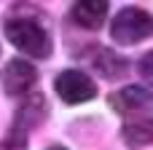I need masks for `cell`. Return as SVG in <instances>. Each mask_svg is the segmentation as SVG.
Masks as SVG:
<instances>
[{"instance_id": "7", "label": "cell", "mask_w": 153, "mask_h": 150, "mask_svg": "<svg viewBox=\"0 0 153 150\" xmlns=\"http://www.w3.org/2000/svg\"><path fill=\"white\" fill-rule=\"evenodd\" d=\"M108 0H78L70 11L73 21L83 30H100L108 19Z\"/></svg>"}, {"instance_id": "3", "label": "cell", "mask_w": 153, "mask_h": 150, "mask_svg": "<svg viewBox=\"0 0 153 150\" xmlns=\"http://www.w3.org/2000/svg\"><path fill=\"white\" fill-rule=\"evenodd\" d=\"M54 91L67 105H81V102H89V99L97 97L94 81L86 72H81V70H65V72H59L56 81H54Z\"/></svg>"}, {"instance_id": "6", "label": "cell", "mask_w": 153, "mask_h": 150, "mask_svg": "<svg viewBox=\"0 0 153 150\" xmlns=\"http://www.w3.org/2000/svg\"><path fill=\"white\" fill-rule=\"evenodd\" d=\"M46 102H43V97L40 94H30V97H24V105L16 110V121H13V134H22V137H27V132L30 129H35L43 118H46Z\"/></svg>"}, {"instance_id": "2", "label": "cell", "mask_w": 153, "mask_h": 150, "mask_svg": "<svg viewBox=\"0 0 153 150\" xmlns=\"http://www.w3.org/2000/svg\"><path fill=\"white\" fill-rule=\"evenodd\" d=\"M151 35H153V16L145 8L126 5L110 21V38L118 46H134V43L145 40Z\"/></svg>"}, {"instance_id": "8", "label": "cell", "mask_w": 153, "mask_h": 150, "mask_svg": "<svg viewBox=\"0 0 153 150\" xmlns=\"http://www.w3.org/2000/svg\"><path fill=\"white\" fill-rule=\"evenodd\" d=\"M121 137L129 148H145L153 142V121L148 115H132L121 126Z\"/></svg>"}, {"instance_id": "1", "label": "cell", "mask_w": 153, "mask_h": 150, "mask_svg": "<svg viewBox=\"0 0 153 150\" xmlns=\"http://www.w3.org/2000/svg\"><path fill=\"white\" fill-rule=\"evenodd\" d=\"M5 38L24 56L46 59L51 54V38H48V32L38 21H32V19H24V16L22 19H8L5 21Z\"/></svg>"}, {"instance_id": "5", "label": "cell", "mask_w": 153, "mask_h": 150, "mask_svg": "<svg viewBox=\"0 0 153 150\" xmlns=\"http://www.w3.org/2000/svg\"><path fill=\"white\" fill-rule=\"evenodd\" d=\"M153 105V94L143 86H124L110 94V107L121 115H140Z\"/></svg>"}, {"instance_id": "10", "label": "cell", "mask_w": 153, "mask_h": 150, "mask_svg": "<svg viewBox=\"0 0 153 150\" xmlns=\"http://www.w3.org/2000/svg\"><path fill=\"white\" fill-rule=\"evenodd\" d=\"M140 75H143L148 83H153V51H148V54L140 59Z\"/></svg>"}, {"instance_id": "11", "label": "cell", "mask_w": 153, "mask_h": 150, "mask_svg": "<svg viewBox=\"0 0 153 150\" xmlns=\"http://www.w3.org/2000/svg\"><path fill=\"white\" fill-rule=\"evenodd\" d=\"M48 150H65V148H59V145H54V148H48Z\"/></svg>"}, {"instance_id": "9", "label": "cell", "mask_w": 153, "mask_h": 150, "mask_svg": "<svg viewBox=\"0 0 153 150\" xmlns=\"http://www.w3.org/2000/svg\"><path fill=\"white\" fill-rule=\"evenodd\" d=\"M97 70H100L105 78H121V75H124V70H126V62H124L121 56H116L113 51H105V48H100Z\"/></svg>"}, {"instance_id": "4", "label": "cell", "mask_w": 153, "mask_h": 150, "mask_svg": "<svg viewBox=\"0 0 153 150\" xmlns=\"http://www.w3.org/2000/svg\"><path fill=\"white\" fill-rule=\"evenodd\" d=\"M35 81H38V70L22 56L11 59L0 72V83H3L8 97H30Z\"/></svg>"}]
</instances>
